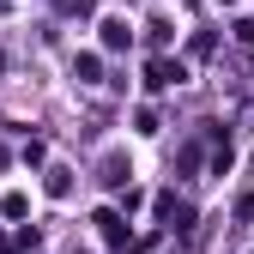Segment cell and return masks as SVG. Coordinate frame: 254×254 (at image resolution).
Masks as SVG:
<instances>
[{
    "instance_id": "obj_1",
    "label": "cell",
    "mask_w": 254,
    "mask_h": 254,
    "mask_svg": "<svg viewBox=\"0 0 254 254\" xmlns=\"http://www.w3.org/2000/svg\"><path fill=\"white\" fill-rule=\"evenodd\" d=\"M182 79V61H176V67H170V61H151V85H176Z\"/></svg>"
},
{
    "instance_id": "obj_2",
    "label": "cell",
    "mask_w": 254,
    "mask_h": 254,
    "mask_svg": "<svg viewBox=\"0 0 254 254\" xmlns=\"http://www.w3.org/2000/svg\"><path fill=\"white\" fill-rule=\"evenodd\" d=\"M103 43H109V49H121V43H127V24H115V18H109V24H103Z\"/></svg>"
},
{
    "instance_id": "obj_3",
    "label": "cell",
    "mask_w": 254,
    "mask_h": 254,
    "mask_svg": "<svg viewBox=\"0 0 254 254\" xmlns=\"http://www.w3.org/2000/svg\"><path fill=\"white\" fill-rule=\"evenodd\" d=\"M236 37H242V43H254V18H242V24H236Z\"/></svg>"
}]
</instances>
